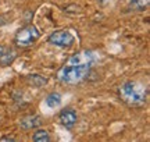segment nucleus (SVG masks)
Returning <instances> with one entry per match:
<instances>
[{"label": "nucleus", "mask_w": 150, "mask_h": 142, "mask_svg": "<svg viewBox=\"0 0 150 142\" xmlns=\"http://www.w3.org/2000/svg\"><path fill=\"white\" fill-rule=\"evenodd\" d=\"M93 63H95V53L91 50H81L71 56L65 61L64 66L57 71V80L68 85L79 84L88 78Z\"/></svg>", "instance_id": "nucleus-1"}, {"label": "nucleus", "mask_w": 150, "mask_h": 142, "mask_svg": "<svg viewBox=\"0 0 150 142\" xmlns=\"http://www.w3.org/2000/svg\"><path fill=\"white\" fill-rule=\"evenodd\" d=\"M118 96L131 107H140L146 103L147 88L136 81H127L118 88Z\"/></svg>", "instance_id": "nucleus-2"}, {"label": "nucleus", "mask_w": 150, "mask_h": 142, "mask_svg": "<svg viewBox=\"0 0 150 142\" xmlns=\"http://www.w3.org/2000/svg\"><path fill=\"white\" fill-rule=\"evenodd\" d=\"M40 36V32L35 25H27V27L21 28L18 32L16 33L14 38V43L18 48H28L36 42Z\"/></svg>", "instance_id": "nucleus-3"}, {"label": "nucleus", "mask_w": 150, "mask_h": 142, "mask_svg": "<svg viewBox=\"0 0 150 142\" xmlns=\"http://www.w3.org/2000/svg\"><path fill=\"white\" fill-rule=\"evenodd\" d=\"M49 43L54 45V46H60V48H70L74 43V35L68 31H56L47 38Z\"/></svg>", "instance_id": "nucleus-4"}, {"label": "nucleus", "mask_w": 150, "mask_h": 142, "mask_svg": "<svg viewBox=\"0 0 150 142\" xmlns=\"http://www.w3.org/2000/svg\"><path fill=\"white\" fill-rule=\"evenodd\" d=\"M59 120L65 128L71 130V128L76 124V121H78V116H76V113H75L72 109H64L60 111Z\"/></svg>", "instance_id": "nucleus-5"}, {"label": "nucleus", "mask_w": 150, "mask_h": 142, "mask_svg": "<svg viewBox=\"0 0 150 142\" xmlns=\"http://www.w3.org/2000/svg\"><path fill=\"white\" fill-rule=\"evenodd\" d=\"M16 57H17V52L14 49H11V48H1V50H0V64L1 66L11 64Z\"/></svg>", "instance_id": "nucleus-6"}, {"label": "nucleus", "mask_w": 150, "mask_h": 142, "mask_svg": "<svg viewBox=\"0 0 150 142\" xmlns=\"http://www.w3.org/2000/svg\"><path fill=\"white\" fill-rule=\"evenodd\" d=\"M42 124V119L39 116H27L21 120V127L24 130H31Z\"/></svg>", "instance_id": "nucleus-7"}, {"label": "nucleus", "mask_w": 150, "mask_h": 142, "mask_svg": "<svg viewBox=\"0 0 150 142\" xmlns=\"http://www.w3.org/2000/svg\"><path fill=\"white\" fill-rule=\"evenodd\" d=\"M150 0H131L129 1V7L135 11H143L149 6Z\"/></svg>", "instance_id": "nucleus-8"}, {"label": "nucleus", "mask_w": 150, "mask_h": 142, "mask_svg": "<svg viewBox=\"0 0 150 142\" xmlns=\"http://www.w3.org/2000/svg\"><path fill=\"white\" fill-rule=\"evenodd\" d=\"M46 103H47L49 107H59L61 104V96L59 93H50L47 98H46Z\"/></svg>", "instance_id": "nucleus-9"}, {"label": "nucleus", "mask_w": 150, "mask_h": 142, "mask_svg": "<svg viewBox=\"0 0 150 142\" xmlns=\"http://www.w3.org/2000/svg\"><path fill=\"white\" fill-rule=\"evenodd\" d=\"M32 139L35 142H49L50 141V137H49L47 131H45V130H39L33 134Z\"/></svg>", "instance_id": "nucleus-10"}, {"label": "nucleus", "mask_w": 150, "mask_h": 142, "mask_svg": "<svg viewBox=\"0 0 150 142\" xmlns=\"http://www.w3.org/2000/svg\"><path fill=\"white\" fill-rule=\"evenodd\" d=\"M28 81H29V84H32L33 87H42V85L46 84L47 80L42 75H29L28 77Z\"/></svg>", "instance_id": "nucleus-11"}, {"label": "nucleus", "mask_w": 150, "mask_h": 142, "mask_svg": "<svg viewBox=\"0 0 150 142\" xmlns=\"http://www.w3.org/2000/svg\"><path fill=\"white\" fill-rule=\"evenodd\" d=\"M0 141H16V138L14 137H3V138H0Z\"/></svg>", "instance_id": "nucleus-12"}, {"label": "nucleus", "mask_w": 150, "mask_h": 142, "mask_svg": "<svg viewBox=\"0 0 150 142\" xmlns=\"http://www.w3.org/2000/svg\"><path fill=\"white\" fill-rule=\"evenodd\" d=\"M1 48H3V46H0V50H1Z\"/></svg>", "instance_id": "nucleus-13"}]
</instances>
